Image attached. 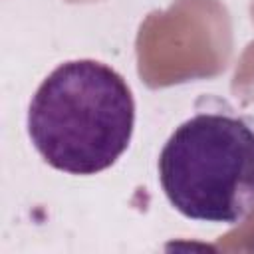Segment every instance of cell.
Masks as SVG:
<instances>
[{
	"label": "cell",
	"instance_id": "6da1fadb",
	"mask_svg": "<svg viewBox=\"0 0 254 254\" xmlns=\"http://www.w3.org/2000/svg\"><path fill=\"white\" fill-rule=\"evenodd\" d=\"M133 93L113 67L95 60L60 64L28 107V135L42 159L69 175L109 169L129 147Z\"/></svg>",
	"mask_w": 254,
	"mask_h": 254
},
{
	"label": "cell",
	"instance_id": "7a4b0ae2",
	"mask_svg": "<svg viewBox=\"0 0 254 254\" xmlns=\"http://www.w3.org/2000/svg\"><path fill=\"white\" fill-rule=\"evenodd\" d=\"M159 181L187 218L240 224L254 212V115L202 95L167 139Z\"/></svg>",
	"mask_w": 254,
	"mask_h": 254
}]
</instances>
